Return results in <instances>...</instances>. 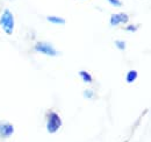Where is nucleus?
<instances>
[{
  "instance_id": "nucleus-11",
  "label": "nucleus",
  "mask_w": 151,
  "mask_h": 142,
  "mask_svg": "<svg viewBox=\"0 0 151 142\" xmlns=\"http://www.w3.org/2000/svg\"><path fill=\"white\" fill-rule=\"evenodd\" d=\"M127 29H128V30H132V32H134V30H136V28H135L134 26H130V27H128Z\"/></svg>"
},
{
  "instance_id": "nucleus-7",
  "label": "nucleus",
  "mask_w": 151,
  "mask_h": 142,
  "mask_svg": "<svg viewBox=\"0 0 151 142\" xmlns=\"http://www.w3.org/2000/svg\"><path fill=\"white\" fill-rule=\"evenodd\" d=\"M136 78H137V72L136 71L132 70L128 72V75H127V82L128 83H132Z\"/></svg>"
},
{
  "instance_id": "nucleus-3",
  "label": "nucleus",
  "mask_w": 151,
  "mask_h": 142,
  "mask_svg": "<svg viewBox=\"0 0 151 142\" xmlns=\"http://www.w3.org/2000/svg\"><path fill=\"white\" fill-rule=\"evenodd\" d=\"M35 49L40 51V53H43L45 54V55H49V56H55L57 54V51L54 49V47H51L50 44H48V43H42V42H40L36 44V47H35Z\"/></svg>"
},
{
  "instance_id": "nucleus-6",
  "label": "nucleus",
  "mask_w": 151,
  "mask_h": 142,
  "mask_svg": "<svg viewBox=\"0 0 151 142\" xmlns=\"http://www.w3.org/2000/svg\"><path fill=\"white\" fill-rule=\"evenodd\" d=\"M79 75H80V77L84 79V82H86V83L92 82V77H91V75H90L88 72H86V71H80Z\"/></svg>"
},
{
  "instance_id": "nucleus-10",
  "label": "nucleus",
  "mask_w": 151,
  "mask_h": 142,
  "mask_svg": "<svg viewBox=\"0 0 151 142\" xmlns=\"http://www.w3.org/2000/svg\"><path fill=\"white\" fill-rule=\"evenodd\" d=\"M111 4H113L114 6H120L121 5V2L120 1H117V0H108Z\"/></svg>"
},
{
  "instance_id": "nucleus-4",
  "label": "nucleus",
  "mask_w": 151,
  "mask_h": 142,
  "mask_svg": "<svg viewBox=\"0 0 151 142\" xmlns=\"http://www.w3.org/2000/svg\"><path fill=\"white\" fill-rule=\"evenodd\" d=\"M14 127L9 124H0V135L4 138H8L13 134Z\"/></svg>"
},
{
  "instance_id": "nucleus-2",
  "label": "nucleus",
  "mask_w": 151,
  "mask_h": 142,
  "mask_svg": "<svg viewBox=\"0 0 151 142\" xmlns=\"http://www.w3.org/2000/svg\"><path fill=\"white\" fill-rule=\"evenodd\" d=\"M62 126V120L57 115L56 113H50L48 117V124H47V128L49 133H56L59 129V127Z\"/></svg>"
},
{
  "instance_id": "nucleus-5",
  "label": "nucleus",
  "mask_w": 151,
  "mask_h": 142,
  "mask_svg": "<svg viewBox=\"0 0 151 142\" xmlns=\"http://www.w3.org/2000/svg\"><path fill=\"white\" fill-rule=\"evenodd\" d=\"M127 20H128V17H127L126 14H123V13L114 14L113 17H112V19H111V23H112L113 26H116V25H119V23L127 22Z\"/></svg>"
},
{
  "instance_id": "nucleus-1",
  "label": "nucleus",
  "mask_w": 151,
  "mask_h": 142,
  "mask_svg": "<svg viewBox=\"0 0 151 142\" xmlns=\"http://www.w3.org/2000/svg\"><path fill=\"white\" fill-rule=\"evenodd\" d=\"M0 23L4 28V30L7 33V34H12L13 33V28H14V19L13 15L9 11H5L1 20H0Z\"/></svg>"
},
{
  "instance_id": "nucleus-9",
  "label": "nucleus",
  "mask_w": 151,
  "mask_h": 142,
  "mask_svg": "<svg viewBox=\"0 0 151 142\" xmlns=\"http://www.w3.org/2000/svg\"><path fill=\"white\" fill-rule=\"evenodd\" d=\"M115 44L117 46V48H120L121 50H123L124 49V47H126V43L123 42V41H116L115 42Z\"/></svg>"
},
{
  "instance_id": "nucleus-8",
  "label": "nucleus",
  "mask_w": 151,
  "mask_h": 142,
  "mask_svg": "<svg viewBox=\"0 0 151 142\" xmlns=\"http://www.w3.org/2000/svg\"><path fill=\"white\" fill-rule=\"evenodd\" d=\"M48 20H49L50 22H52V23H57V25H63V23L65 22L62 18H57V17H49Z\"/></svg>"
}]
</instances>
